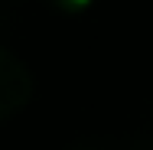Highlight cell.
<instances>
[{
  "label": "cell",
  "instance_id": "cell-1",
  "mask_svg": "<svg viewBox=\"0 0 153 150\" xmlns=\"http://www.w3.org/2000/svg\"><path fill=\"white\" fill-rule=\"evenodd\" d=\"M30 98V72L23 62L0 49V118L13 114Z\"/></svg>",
  "mask_w": 153,
  "mask_h": 150
},
{
  "label": "cell",
  "instance_id": "cell-2",
  "mask_svg": "<svg viewBox=\"0 0 153 150\" xmlns=\"http://www.w3.org/2000/svg\"><path fill=\"white\" fill-rule=\"evenodd\" d=\"M52 7H59L62 13H82V10H88L94 0H49Z\"/></svg>",
  "mask_w": 153,
  "mask_h": 150
},
{
  "label": "cell",
  "instance_id": "cell-3",
  "mask_svg": "<svg viewBox=\"0 0 153 150\" xmlns=\"http://www.w3.org/2000/svg\"><path fill=\"white\" fill-rule=\"evenodd\" d=\"M68 150H111V147H104V144H94V140H85V144H75V147H68Z\"/></svg>",
  "mask_w": 153,
  "mask_h": 150
}]
</instances>
